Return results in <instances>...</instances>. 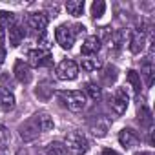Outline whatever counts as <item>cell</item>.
Instances as JSON below:
<instances>
[{"label":"cell","mask_w":155,"mask_h":155,"mask_svg":"<svg viewBox=\"0 0 155 155\" xmlns=\"http://www.w3.org/2000/svg\"><path fill=\"white\" fill-rule=\"evenodd\" d=\"M28 26L31 29H35L37 33H44L46 26H48V17L46 13H31L28 17Z\"/></svg>","instance_id":"cell-9"},{"label":"cell","mask_w":155,"mask_h":155,"mask_svg":"<svg viewBox=\"0 0 155 155\" xmlns=\"http://www.w3.org/2000/svg\"><path fill=\"white\" fill-rule=\"evenodd\" d=\"M66 9L73 17H81L84 13V0H68V2H66Z\"/></svg>","instance_id":"cell-16"},{"label":"cell","mask_w":155,"mask_h":155,"mask_svg":"<svg viewBox=\"0 0 155 155\" xmlns=\"http://www.w3.org/2000/svg\"><path fill=\"white\" fill-rule=\"evenodd\" d=\"M146 46V38H144V33H139V31H133L130 35V51L139 55Z\"/></svg>","instance_id":"cell-11"},{"label":"cell","mask_w":155,"mask_h":155,"mask_svg":"<svg viewBox=\"0 0 155 155\" xmlns=\"http://www.w3.org/2000/svg\"><path fill=\"white\" fill-rule=\"evenodd\" d=\"M8 140H9V131H8L6 126L0 124V144H6Z\"/></svg>","instance_id":"cell-28"},{"label":"cell","mask_w":155,"mask_h":155,"mask_svg":"<svg viewBox=\"0 0 155 155\" xmlns=\"http://www.w3.org/2000/svg\"><path fill=\"white\" fill-rule=\"evenodd\" d=\"M0 108L4 111H9L15 108V95L9 90H6L4 86H0Z\"/></svg>","instance_id":"cell-12"},{"label":"cell","mask_w":155,"mask_h":155,"mask_svg":"<svg viewBox=\"0 0 155 155\" xmlns=\"http://www.w3.org/2000/svg\"><path fill=\"white\" fill-rule=\"evenodd\" d=\"M4 42H6V33H4V29L0 28V48L4 46Z\"/></svg>","instance_id":"cell-30"},{"label":"cell","mask_w":155,"mask_h":155,"mask_svg":"<svg viewBox=\"0 0 155 155\" xmlns=\"http://www.w3.org/2000/svg\"><path fill=\"white\" fill-rule=\"evenodd\" d=\"M66 153H68L66 146H64L62 142H58V140L49 142L48 148H46V155H66Z\"/></svg>","instance_id":"cell-18"},{"label":"cell","mask_w":155,"mask_h":155,"mask_svg":"<svg viewBox=\"0 0 155 155\" xmlns=\"http://www.w3.org/2000/svg\"><path fill=\"white\" fill-rule=\"evenodd\" d=\"M126 79H128V82L131 84L133 91H135V93H139V91H140V75H139L135 69H130V71H128V75H126Z\"/></svg>","instance_id":"cell-22"},{"label":"cell","mask_w":155,"mask_h":155,"mask_svg":"<svg viewBox=\"0 0 155 155\" xmlns=\"http://www.w3.org/2000/svg\"><path fill=\"white\" fill-rule=\"evenodd\" d=\"M102 81H104V84H113L115 81H117V68L115 66H106L104 68V73H102Z\"/></svg>","instance_id":"cell-20"},{"label":"cell","mask_w":155,"mask_h":155,"mask_svg":"<svg viewBox=\"0 0 155 155\" xmlns=\"http://www.w3.org/2000/svg\"><path fill=\"white\" fill-rule=\"evenodd\" d=\"M38 128L35 126V122L33 120H28L26 124H22L20 126V137L24 139V140H33V139H37L38 137Z\"/></svg>","instance_id":"cell-14"},{"label":"cell","mask_w":155,"mask_h":155,"mask_svg":"<svg viewBox=\"0 0 155 155\" xmlns=\"http://www.w3.org/2000/svg\"><path fill=\"white\" fill-rule=\"evenodd\" d=\"M13 73H15V79H17L20 84H28V82L31 81V69H29V66H28L24 60H17V62H15Z\"/></svg>","instance_id":"cell-7"},{"label":"cell","mask_w":155,"mask_h":155,"mask_svg":"<svg viewBox=\"0 0 155 155\" xmlns=\"http://www.w3.org/2000/svg\"><path fill=\"white\" fill-rule=\"evenodd\" d=\"M4 58H6V51H4V48H0V66L4 64Z\"/></svg>","instance_id":"cell-32"},{"label":"cell","mask_w":155,"mask_h":155,"mask_svg":"<svg viewBox=\"0 0 155 155\" xmlns=\"http://www.w3.org/2000/svg\"><path fill=\"white\" fill-rule=\"evenodd\" d=\"M119 142H120L122 148L130 150V148H133V146L139 144V135H137L131 128H124V130L119 133Z\"/></svg>","instance_id":"cell-8"},{"label":"cell","mask_w":155,"mask_h":155,"mask_svg":"<svg viewBox=\"0 0 155 155\" xmlns=\"http://www.w3.org/2000/svg\"><path fill=\"white\" fill-rule=\"evenodd\" d=\"M106 11V4L102 2V0H95V2L91 4V15L93 18H101Z\"/></svg>","instance_id":"cell-24"},{"label":"cell","mask_w":155,"mask_h":155,"mask_svg":"<svg viewBox=\"0 0 155 155\" xmlns=\"http://www.w3.org/2000/svg\"><path fill=\"white\" fill-rule=\"evenodd\" d=\"M62 97L71 111H82L86 108V95L82 91H66Z\"/></svg>","instance_id":"cell-5"},{"label":"cell","mask_w":155,"mask_h":155,"mask_svg":"<svg viewBox=\"0 0 155 155\" xmlns=\"http://www.w3.org/2000/svg\"><path fill=\"white\" fill-rule=\"evenodd\" d=\"M66 150L71 153V155H84L86 151H88V148H90V144H88V139L82 135V133H79V131H73V133H69L68 137H66Z\"/></svg>","instance_id":"cell-1"},{"label":"cell","mask_w":155,"mask_h":155,"mask_svg":"<svg viewBox=\"0 0 155 155\" xmlns=\"http://www.w3.org/2000/svg\"><path fill=\"white\" fill-rule=\"evenodd\" d=\"M17 155H22V153H17Z\"/></svg>","instance_id":"cell-35"},{"label":"cell","mask_w":155,"mask_h":155,"mask_svg":"<svg viewBox=\"0 0 155 155\" xmlns=\"http://www.w3.org/2000/svg\"><path fill=\"white\" fill-rule=\"evenodd\" d=\"M91 133L95 137H104L106 135V126H91Z\"/></svg>","instance_id":"cell-29"},{"label":"cell","mask_w":155,"mask_h":155,"mask_svg":"<svg viewBox=\"0 0 155 155\" xmlns=\"http://www.w3.org/2000/svg\"><path fill=\"white\" fill-rule=\"evenodd\" d=\"M142 75H144V79H146V86H151L153 84V66L150 62H146L142 66Z\"/></svg>","instance_id":"cell-27"},{"label":"cell","mask_w":155,"mask_h":155,"mask_svg":"<svg viewBox=\"0 0 155 155\" xmlns=\"http://www.w3.org/2000/svg\"><path fill=\"white\" fill-rule=\"evenodd\" d=\"M139 122H140L144 128H150L151 122H153V119H151V111H150L146 106H140V108H139Z\"/></svg>","instance_id":"cell-21"},{"label":"cell","mask_w":155,"mask_h":155,"mask_svg":"<svg viewBox=\"0 0 155 155\" xmlns=\"http://www.w3.org/2000/svg\"><path fill=\"white\" fill-rule=\"evenodd\" d=\"M55 40H57V44L62 49H71L73 48V42H75V33H73L71 26H68V24L58 26L55 29Z\"/></svg>","instance_id":"cell-2"},{"label":"cell","mask_w":155,"mask_h":155,"mask_svg":"<svg viewBox=\"0 0 155 155\" xmlns=\"http://www.w3.org/2000/svg\"><path fill=\"white\" fill-rule=\"evenodd\" d=\"M31 120L35 122V126L38 128V131H49V130H53V126H55V124H53V119H51L49 113H46V111L35 113Z\"/></svg>","instance_id":"cell-10"},{"label":"cell","mask_w":155,"mask_h":155,"mask_svg":"<svg viewBox=\"0 0 155 155\" xmlns=\"http://www.w3.org/2000/svg\"><path fill=\"white\" fill-rule=\"evenodd\" d=\"M55 73H57V77L60 81H75L77 79V75H79V66H77L73 60H62L58 66H57V69H55Z\"/></svg>","instance_id":"cell-3"},{"label":"cell","mask_w":155,"mask_h":155,"mask_svg":"<svg viewBox=\"0 0 155 155\" xmlns=\"http://www.w3.org/2000/svg\"><path fill=\"white\" fill-rule=\"evenodd\" d=\"M102 155H120V153H117L115 150H110V148H106V150L102 151Z\"/></svg>","instance_id":"cell-31"},{"label":"cell","mask_w":155,"mask_h":155,"mask_svg":"<svg viewBox=\"0 0 155 155\" xmlns=\"http://www.w3.org/2000/svg\"><path fill=\"white\" fill-rule=\"evenodd\" d=\"M24 37H26V31H24L22 26H17V24H15V26L9 29V44H11L13 48L20 46V42L24 40Z\"/></svg>","instance_id":"cell-15"},{"label":"cell","mask_w":155,"mask_h":155,"mask_svg":"<svg viewBox=\"0 0 155 155\" xmlns=\"http://www.w3.org/2000/svg\"><path fill=\"white\" fill-rule=\"evenodd\" d=\"M99 49H101V38L97 35H91L84 40L81 51H82V55H91V53H97Z\"/></svg>","instance_id":"cell-13"},{"label":"cell","mask_w":155,"mask_h":155,"mask_svg":"<svg viewBox=\"0 0 155 155\" xmlns=\"http://www.w3.org/2000/svg\"><path fill=\"white\" fill-rule=\"evenodd\" d=\"M0 155H6V153H2V151H0Z\"/></svg>","instance_id":"cell-34"},{"label":"cell","mask_w":155,"mask_h":155,"mask_svg":"<svg viewBox=\"0 0 155 155\" xmlns=\"http://www.w3.org/2000/svg\"><path fill=\"white\" fill-rule=\"evenodd\" d=\"M135 155H151V153H148V151H137Z\"/></svg>","instance_id":"cell-33"},{"label":"cell","mask_w":155,"mask_h":155,"mask_svg":"<svg viewBox=\"0 0 155 155\" xmlns=\"http://www.w3.org/2000/svg\"><path fill=\"white\" fill-rule=\"evenodd\" d=\"M28 58H29V64L35 66V68H40V66H51V53L46 51V49H31L28 53Z\"/></svg>","instance_id":"cell-6"},{"label":"cell","mask_w":155,"mask_h":155,"mask_svg":"<svg viewBox=\"0 0 155 155\" xmlns=\"http://www.w3.org/2000/svg\"><path fill=\"white\" fill-rule=\"evenodd\" d=\"M101 68H102V62L97 57H86V58H82V69L84 71H97Z\"/></svg>","instance_id":"cell-17"},{"label":"cell","mask_w":155,"mask_h":155,"mask_svg":"<svg viewBox=\"0 0 155 155\" xmlns=\"http://www.w3.org/2000/svg\"><path fill=\"white\" fill-rule=\"evenodd\" d=\"M13 26H15V15L9 11H0V28L11 29Z\"/></svg>","instance_id":"cell-19"},{"label":"cell","mask_w":155,"mask_h":155,"mask_svg":"<svg viewBox=\"0 0 155 155\" xmlns=\"http://www.w3.org/2000/svg\"><path fill=\"white\" fill-rule=\"evenodd\" d=\"M122 42H124V35H122V31H115V33H111V37H110V44H111V48L113 49H120L122 48Z\"/></svg>","instance_id":"cell-25"},{"label":"cell","mask_w":155,"mask_h":155,"mask_svg":"<svg viewBox=\"0 0 155 155\" xmlns=\"http://www.w3.org/2000/svg\"><path fill=\"white\" fill-rule=\"evenodd\" d=\"M51 93H53V88H49L48 84L38 86V88H37V91H35V95H37L38 99H42V101H48V99L51 97Z\"/></svg>","instance_id":"cell-26"},{"label":"cell","mask_w":155,"mask_h":155,"mask_svg":"<svg viewBox=\"0 0 155 155\" xmlns=\"http://www.w3.org/2000/svg\"><path fill=\"white\" fill-rule=\"evenodd\" d=\"M84 90H86V93L90 95V99H91V101H101V97H102V91H101V88H99L97 84H93V82H88V84L84 86Z\"/></svg>","instance_id":"cell-23"},{"label":"cell","mask_w":155,"mask_h":155,"mask_svg":"<svg viewBox=\"0 0 155 155\" xmlns=\"http://www.w3.org/2000/svg\"><path fill=\"white\" fill-rule=\"evenodd\" d=\"M128 102H130V95H128V91L124 88H117L115 93H113V97H111V101H110V104H111V108H113V111L117 115L126 113Z\"/></svg>","instance_id":"cell-4"}]
</instances>
